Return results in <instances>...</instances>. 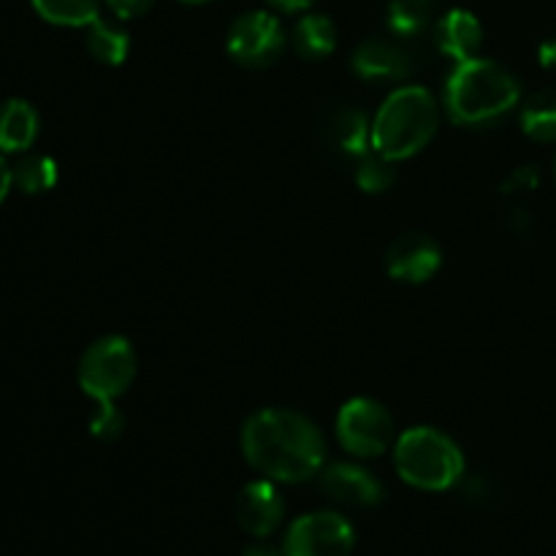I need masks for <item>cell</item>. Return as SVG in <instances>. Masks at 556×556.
<instances>
[{
  "label": "cell",
  "mask_w": 556,
  "mask_h": 556,
  "mask_svg": "<svg viewBox=\"0 0 556 556\" xmlns=\"http://www.w3.org/2000/svg\"><path fill=\"white\" fill-rule=\"evenodd\" d=\"M242 451L250 467L269 481L302 483L324 470L326 440L302 413L269 407L248 418Z\"/></svg>",
  "instance_id": "obj_1"
},
{
  "label": "cell",
  "mask_w": 556,
  "mask_h": 556,
  "mask_svg": "<svg viewBox=\"0 0 556 556\" xmlns=\"http://www.w3.org/2000/svg\"><path fill=\"white\" fill-rule=\"evenodd\" d=\"M521 87L505 65L470 58L454 65L445 81V106L459 125H489L519 103Z\"/></svg>",
  "instance_id": "obj_2"
},
{
  "label": "cell",
  "mask_w": 556,
  "mask_h": 556,
  "mask_svg": "<svg viewBox=\"0 0 556 556\" xmlns=\"http://www.w3.org/2000/svg\"><path fill=\"white\" fill-rule=\"evenodd\" d=\"M438 103L424 87H400L378 109L372 123V150L389 161H407L432 141L438 130Z\"/></svg>",
  "instance_id": "obj_3"
},
{
  "label": "cell",
  "mask_w": 556,
  "mask_h": 556,
  "mask_svg": "<svg viewBox=\"0 0 556 556\" xmlns=\"http://www.w3.org/2000/svg\"><path fill=\"white\" fill-rule=\"evenodd\" d=\"M396 472L424 492H445L465 472V456L445 432L432 427L407 429L394 448Z\"/></svg>",
  "instance_id": "obj_4"
},
{
  "label": "cell",
  "mask_w": 556,
  "mask_h": 556,
  "mask_svg": "<svg viewBox=\"0 0 556 556\" xmlns=\"http://www.w3.org/2000/svg\"><path fill=\"white\" fill-rule=\"evenodd\" d=\"M136 378V351L125 337H101L79 362V386L92 402H117Z\"/></svg>",
  "instance_id": "obj_5"
},
{
  "label": "cell",
  "mask_w": 556,
  "mask_h": 556,
  "mask_svg": "<svg viewBox=\"0 0 556 556\" xmlns=\"http://www.w3.org/2000/svg\"><path fill=\"white\" fill-rule=\"evenodd\" d=\"M337 438H340L342 448L351 451L353 456L375 459V456L386 454L394 440V418L378 400L356 396L340 407Z\"/></svg>",
  "instance_id": "obj_6"
},
{
  "label": "cell",
  "mask_w": 556,
  "mask_h": 556,
  "mask_svg": "<svg viewBox=\"0 0 556 556\" xmlns=\"http://www.w3.org/2000/svg\"><path fill=\"white\" fill-rule=\"evenodd\" d=\"M226 49L239 65L269 68L286 49V30L269 11H248L228 30Z\"/></svg>",
  "instance_id": "obj_7"
},
{
  "label": "cell",
  "mask_w": 556,
  "mask_h": 556,
  "mask_svg": "<svg viewBox=\"0 0 556 556\" xmlns=\"http://www.w3.org/2000/svg\"><path fill=\"white\" fill-rule=\"evenodd\" d=\"M356 532L351 521L331 510L307 514L291 525L286 535V556H351Z\"/></svg>",
  "instance_id": "obj_8"
},
{
  "label": "cell",
  "mask_w": 556,
  "mask_h": 556,
  "mask_svg": "<svg viewBox=\"0 0 556 556\" xmlns=\"http://www.w3.org/2000/svg\"><path fill=\"white\" fill-rule=\"evenodd\" d=\"M318 136L326 150L340 161H362L372 147V125L362 109L351 103H331L318 117Z\"/></svg>",
  "instance_id": "obj_9"
},
{
  "label": "cell",
  "mask_w": 556,
  "mask_h": 556,
  "mask_svg": "<svg viewBox=\"0 0 556 556\" xmlns=\"http://www.w3.org/2000/svg\"><path fill=\"white\" fill-rule=\"evenodd\" d=\"M353 71L367 81H400L416 74L418 54L402 38H369L353 52Z\"/></svg>",
  "instance_id": "obj_10"
},
{
  "label": "cell",
  "mask_w": 556,
  "mask_h": 556,
  "mask_svg": "<svg viewBox=\"0 0 556 556\" xmlns=\"http://www.w3.org/2000/svg\"><path fill=\"white\" fill-rule=\"evenodd\" d=\"M440 264H443V250L427 233H402L391 242L389 253H386V266L389 275L400 282H410V286H421V282L432 280L438 275Z\"/></svg>",
  "instance_id": "obj_11"
},
{
  "label": "cell",
  "mask_w": 556,
  "mask_h": 556,
  "mask_svg": "<svg viewBox=\"0 0 556 556\" xmlns=\"http://www.w3.org/2000/svg\"><path fill=\"white\" fill-rule=\"evenodd\" d=\"M320 489L334 503L348 508H375L383 503L386 492L378 478L358 465H329L320 472Z\"/></svg>",
  "instance_id": "obj_12"
},
{
  "label": "cell",
  "mask_w": 556,
  "mask_h": 556,
  "mask_svg": "<svg viewBox=\"0 0 556 556\" xmlns=\"http://www.w3.org/2000/svg\"><path fill=\"white\" fill-rule=\"evenodd\" d=\"M286 503L271 481H253L237 494V521L244 532L266 538L280 527Z\"/></svg>",
  "instance_id": "obj_13"
},
{
  "label": "cell",
  "mask_w": 556,
  "mask_h": 556,
  "mask_svg": "<svg viewBox=\"0 0 556 556\" xmlns=\"http://www.w3.org/2000/svg\"><path fill=\"white\" fill-rule=\"evenodd\" d=\"M434 41H438L440 52L462 63V60L478 58V49L483 43V27L472 11L454 9L434 25Z\"/></svg>",
  "instance_id": "obj_14"
},
{
  "label": "cell",
  "mask_w": 556,
  "mask_h": 556,
  "mask_svg": "<svg viewBox=\"0 0 556 556\" xmlns=\"http://www.w3.org/2000/svg\"><path fill=\"white\" fill-rule=\"evenodd\" d=\"M38 139V112L22 98L0 103V150L27 152Z\"/></svg>",
  "instance_id": "obj_15"
},
{
  "label": "cell",
  "mask_w": 556,
  "mask_h": 556,
  "mask_svg": "<svg viewBox=\"0 0 556 556\" xmlns=\"http://www.w3.org/2000/svg\"><path fill=\"white\" fill-rule=\"evenodd\" d=\"M293 49L304 60H324L337 49V27L326 14H307L293 27Z\"/></svg>",
  "instance_id": "obj_16"
},
{
  "label": "cell",
  "mask_w": 556,
  "mask_h": 556,
  "mask_svg": "<svg viewBox=\"0 0 556 556\" xmlns=\"http://www.w3.org/2000/svg\"><path fill=\"white\" fill-rule=\"evenodd\" d=\"M521 130L532 141L554 144L556 141V87H543L527 98L521 106Z\"/></svg>",
  "instance_id": "obj_17"
},
{
  "label": "cell",
  "mask_w": 556,
  "mask_h": 556,
  "mask_svg": "<svg viewBox=\"0 0 556 556\" xmlns=\"http://www.w3.org/2000/svg\"><path fill=\"white\" fill-rule=\"evenodd\" d=\"M434 20V0H391L389 14V30L402 41H416L418 36L432 27Z\"/></svg>",
  "instance_id": "obj_18"
},
{
  "label": "cell",
  "mask_w": 556,
  "mask_h": 556,
  "mask_svg": "<svg viewBox=\"0 0 556 556\" xmlns=\"http://www.w3.org/2000/svg\"><path fill=\"white\" fill-rule=\"evenodd\" d=\"M41 20L60 27H87L101 16V0H33Z\"/></svg>",
  "instance_id": "obj_19"
},
{
  "label": "cell",
  "mask_w": 556,
  "mask_h": 556,
  "mask_svg": "<svg viewBox=\"0 0 556 556\" xmlns=\"http://www.w3.org/2000/svg\"><path fill=\"white\" fill-rule=\"evenodd\" d=\"M87 49L96 60L106 65H119L130 52V38L123 27L103 22L98 16L92 25H87Z\"/></svg>",
  "instance_id": "obj_20"
},
{
  "label": "cell",
  "mask_w": 556,
  "mask_h": 556,
  "mask_svg": "<svg viewBox=\"0 0 556 556\" xmlns=\"http://www.w3.org/2000/svg\"><path fill=\"white\" fill-rule=\"evenodd\" d=\"M11 177L22 193H47L58 182V163L49 155H22L16 166H11Z\"/></svg>",
  "instance_id": "obj_21"
},
{
  "label": "cell",
  "mask_w": 556,
  "mask_h": 556,
  "mask_svg": "<svg viewBox=\"0 0 556 556\" xmlns=\"http://www.w3.org/2000/svg\"><path fill=\"white\" fill-rule=\"evenodd\" d=\"M356 185L369 195H378V193H386V190H391L396 185L394 161L378 155V152H375V155H369L367 152L362 161H356Z\"/></svg>",
  "instance_id": "obj_22"
},
{
  "label": "cell",
  "mask_w": 556,
  "mask_h": 556,
  "mask_svg": "<svg viewBox=\"0 0 556 556\" xmlns=\"http://www.w3.org/2000/svg\"><path fill=\"white\" fill-rule=\"evenodd\" d=\"M92 438L101 443H112L123 434V413L117 410L114 402H96V413L90 418Z\"/></svg>",
  "instance_id": "obj_23"
},
{
  "label": "cell",
  "mask_w": 556,
  "mask_h": 556,
  "mask_svg": "<svg viewBox=\"0 0 556 556\" xmlns=\"http://www.w3.org/2000/svg\"><path fill=\"white\" fill-rule=\"evenodd\" d=\"M541 185V174H538L535 166H521L510 174L508 179L503 182V193L505 195H516V193H530Z\"/></svg>",
  "instance_id": "obj_24"
},
{
  "label": "cell",
  "mask_w": 556,
  "mask_h": 556,
  "mask_svg": "<svg viewBox=\"0 0 556 556\" xmlns=\"http://www.w3.org/2000/svg\"><path fill=\"white\" fill-rule=\"evenodd\" d=\"M152 3L155 0H106L112 14L119 16V20H136V16L147 14L152 9Z\"/></svg>",
  "instance_id": "obj_25"
},
{
  "label": "cell",
  "mask_w": 556,
  "mask_h": 556,
  "mask_svg": "<svg viewBox=\"0 0 556 556\" xmlns=\"http://www.w3.org/2000/svg\"><path fill=\"white\" fill-rule=\"evenodd\" d=\"M538 60L546 71H556V38H548V41L541 43L538 49Z\"/></svg>",
  "instance_id": "obj_26"
},
{
  "label": "cell",
  "mask_w": 556,
  "mask_h": 556,
  "mask_svg": "<svg viewBox=\"0 0 556 556\" xmlns=\"http://www.w3.org/2000/svg\"><path fill=\"white\" fill-rule=\"evenodd\" d=\"M508 226H510V231L521 233V237L532 231V220H530V215H527L525 210H514V212H510V223H508Z\"/></svg>",
  "instance_id": "obj_27"
},
{
  "label": "cell",
  "mask_w": 556,
  "mask_h": 556,
  "mask_svg": "<svg viewBox=\"0 0 556 556\" xmlns=\"http://www.w3.org/2000/svg\"><path fill=\"white\" fill-rule=\"evenodd\" d=\"M266 3H271L275 5V9H280V11H307V9H313L315 3H318V0H266Z\"/></svg>",
  "instance_id": "obj_28"
},
{
  "label": "cell",
  "mask_w": 556,
  "mask_h": 556,
  "mask_svg": "<svg viewBox=\"0 0 556 556\" xmlns=\"http://www.w3.org/2000/svg\"><path fill=\"white\" fill-rule=\"evenodd\" d=\"M14 188V177H11V166L5 163V157L0 155V204L5 201V195H9V190Z\"/></svg>",
  "instance_id": "obj_29"
},
{
  "label": "cell",
  "mask_w": 556,
  "mask_h": 556,
  "mask_svg": "<svg viewBox=\"0 0 556 556\" xmlns=\"http://www.w3.org/2000/svg\"><path fill=\"white\" fill-rule=\"evenodd\" d=\"M242 556H286V554L277 552L275 546H266V543H255V546L244 548Z\"/></svg>",
  "instance_id": "obj_30"
},
{
  "label": "cell",
  "mask_w": 556,
  "mask_h": 556,
  "mask_svg": "<svg viewBox=\"0 0 556 556\" xmlns=\"http://www.w3.org/2000/svg\"><path fill=\"white\" fill-rule=\"evenodd\" d=\"M182 3H193V5H199V3H210V0H182Z\"/></svg>",
  "instance_id": "obj_31"
}]
</instances>
